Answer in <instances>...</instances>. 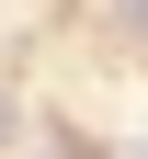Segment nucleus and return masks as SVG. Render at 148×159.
<instances>
[{
  "label": "nucleus",
  "instance_id": "1",
  "mask_svg": "<svg viewBox=\"0 0 148 159\" xmlns=\"http://www.w3.org/2000/svg\"><path fill=\"white\" fill-rule=\"evenodd\" d=\"M114 23H125V34H148V0H114Z\"/></svg>",
  "mask_w": 148,
  "mask_h": 159
}]
</instances>
